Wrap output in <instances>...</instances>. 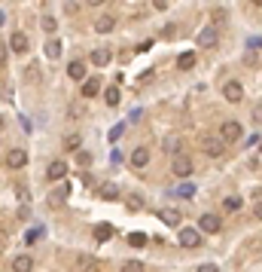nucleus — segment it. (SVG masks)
<instances>
[{"mask_svg":"<svg viewBox=\"0 0 262 272\" xmlns=\"http://www.w3.org/2000/svg\"><path fill=\"white\" fill-rule=\"evenodd\" d=\"M171 171H174L177 178H189L195 168H192V159H189L186 153H177V156L171 159Z\"/></svg>","mask_w":262,"mask_h":272,"instance_id":"1","label":"nucleus"},{"mask_svg":"<svg viewBox=\"0 0 262 272\" xmlns=\"http://www.w3.org/2000/svg\"><path fill=\"white\" fill-rule=\"evenodd\" d=\"M217 43H220V31H217V24H208V28H201V31H198V46L214 49Z\"/></svg>","mask_w":262,"mask_h":272,"instance_id":"2","label":"nucleus"},{"mask_svg":"<svg viewBox=\"0 0 262 272\" xmlns=\"http://www.w3.org/2000/svg\"><path fill=\"white\" fill-rule=\"evenodd\" d=\"M220 138H223V144H232V141H241V126H238L235 119H226V122L220 126Z\"/></svg>","mask_w":262,"mask_h":272,"instance_id":"3","label":"nucleus"},{"mask_svg":"<svg viewBox=\"0 0 262 272\" xmlns=\"http://www.w3.org/2000/svg\"><path fill=\"white\" fill-rule=\"evenodd\" d=\"M220 230H223V220H220L217 214H201V217H198V233H211V236H214V233H220Z\"/></svg>","mask_w":262,"mask_h":272,"instance_id":"4","label":"nucleus"},{"mask_svg":"<svg viewBox=\"0 0 262 272\" xmlns=\"http://www.w3.org/2000/svg\"><path fill=\"white\" fill-rule=\"evenodd\" d=\"M201 150H205L208 156H214V159H217V156H223V153H226V144H223V138L217 135V138H205V141H201Z\"/></svg>","mask_w":262,"mask_h":272,"instance_id":"5","label":"nucleus"},{"mask_svg":"<svg viewBox=\"0 0 262 272\" xmlns=\"http://www.w3.org/2000/svg\"><path fill=\"white\" fill-rule=\"evenodd\" d=\"M223 95H226V101H232V104H238V101L244 98V86H241L238 80H229V83L223 86Z\"/></svg>","mask_w":262,"mask_h":272,"instance_id":"6","label":"nucleus"},{"mask_svg":"<svg viewBox=\"0 0 262 272\" xmlns=\"http://www.w3.org/2000/svg\"><path fill=\"white\" fill-rule=\"evenodd\" d=\"M180 245L183 248H198L201 245V233L198 230H189V227H180Z\"/></svg>","mask_w":262,"mask_h":272,"instance_id":"7","label":"nucleus"},{"mask_svg":"<svg viewBox=\"0 0 262 272\" xmlns=\"http://www.w3.org/2000/svg\"><path fill=\"white\" fill-rule=\"evenodd\" d=\"M27 46H31V40H27V34H21V31H15V34L9 37V49H12V52H18V55H21V52H27Z\"/></svg>","mask_w":262,"mask_h":272,"instance_id":"8","label":"nucleus"},{"mask_svg":"<svg viewBox=\"0 0 262 272\" xmlns=\"http://www.w3.org/2000/svg\"><path fill=\"white\" fill-rule=\"evenodd\" d=\"M24 162H27V153H24V150L15 147V150L6 153V165H9V168H24Z\"/></svg>","mask_w":262,"mask_h":272,"instance_id":"9","label":"nucleus"},{"mask_svg":"<svg viewBox=\"0 0 262 272\" xmlns=\"http://www.w3.org/2000/svg\"><path fill=\"white\" fill-rule=\"evenodd\" d=\"M98 92H101V80H98V77L82 80V98H95Z\"/></svg>","mask_w":262,"mask_h":272,"instance_id":"10","label":"nucleus"},{"mask_svg":"<svg viewBox=\"0 0 262 272\" xmlns=\"http://www.w3.org/2000/svg\"><path fill=\"white\" fill-rule=\"evenodd\" d=\"M46 175H49V181H61V178L67 175V165H64L61 159H55V162H49V168H46Z\"/></svg>","mask_w":262,"mask_h":272,"instance_id":"11","label":"nucleus"},{"mask_svg":"<svg viewBox=\"0 0 262 272\" xmlns=\"http://www.w3.org/2000/svg\"><path fill=\"white\" fill-rule=\"evenodd\" d=\"M110 61H113L110 49H95V52H92V64H95V67H107Z\"/></svg>","mask_w":262,"mask_h":272,"instance_id":"12","label":"nucleus"},{"mask_svg":"<svg viewBox=\"0 0 262 272\" xmlns=\"http://www.w3.org/2000/svg\"><path fill=\"white\" fill-rule=\"evenodd\" d=\"M147 162H150V150H147V147L131 150V165H134V168H143Z\"/></svg>","mask_w":262,"mask_h":272,"instance_id":"13","label":"nucleus"},{"mask_svg":"<svg viewBox=\"0 0 262 272\" xmlns=\"http://www.w3.org/2000/svg\"><path fill=\"white\" fill-rule=\"evenodd\" d=\"M159 217H162L168 227H177V230H180V220H183V217H180V211H174V208H162V211H159Z\"/></svg>","mask_w":262,"mask_h":272,"instance_id":"14","label":"nucleus"},{"mask_svg":"<svg viewBox=\"0 0 262 272\" xmlns=\"http://www.w3.org/2000/svg\"><path fill=\"white\" fill-rule=\"evenodd\" d=\"M12 272H34V260H31L27 254H18V257L12 260Z\"/></svg>","mask_w":262,"mask_h":272,"instance_id":"15","label":"nucleus"},{"mask_svg":"<svg viewBox=\"0 0 262 272\" xmlns=\"http://www.w3.org/2000/svg\"><path fill=\"white\" fill-rule=\"evenodd\" d=\"M113 239V227L110 224H98L95 227V242H110Z\"/></svg>","mask_w":262,"mask_h":272,"instance_id":"16","label":"nucleus"},{"mask_svg":"<svg viewBox=\"0 0 262 272\" xmlns=\"http://www.w3.org/2000/svg\"><path fill=\"white\" fill-rule=\"evenodd\" d=\"M113 24H116L113 15H101V18L95 21V31H98V34H107V31H113Z\"/></svg>","mask_w":262,"mask_h":272,"instance_id":"17","label":"nucleus"},{"mask_svg":"<svg viewBox=\"0 0 262 272\" xmlns=\"http://www.w3.org/2000/svg\"><path fill=\"white\" fill-rule=\"evenodd\" d=\"M67 73H70V80H82V77H85V64L76 58V61H70V64H67Z\"/></svg>","mask_w":262,"mask_h":272,"instance_id":"18","label":"nucleus"},{"mask_svg":"<svg viewBox=\"0 0 262 272\" xmlns=\"http://www.w3.org/2000/svg\"><path fill=\"white\" fill-rule=\"evenodd\" d=\"M177 67H180V70H189V67H195V52H183V55L177 58Z\"/></svg>","mask_w":262,"mask_h":272,"instance_id":"19","label":"nucleus"},{"mask_svg":"<svg viewBox=\"0 0 262 272\" xmlns=\"http://www.w3.org/2000/svg\"><path fill=\"white\" fill-rule=\"evenodd\" d=\"M98 196H101V199H107V202H113V199H119V190H116L113 184H104V187L98 190Z\"/></svg>","mask_w":262,"mask_h":272,"instance_id":"20","label":"nucleus"},{"mask_svg":"<svg viewBox=\"0 0 262 272\" xmlns=\"http://www.w3.org/2000/svg\"><path fill=\"white\" fill-rule=\"evenodd\" d=\"M79 144H82L79 135H67L64 138V150H70V153H79Z\"/></svg>","mask_w":262,"mask_h":272,"instance_id":"21","label":"nucleus"},{"mask_svg":"<svg viewBox=\"0 0 262 272\" xmlns=\"http://www.w3.org/2000/svg\"><path fill=\"white\" fill-rule=\"evenodd\" d=\"M46 55H49V58H58V55H61V40H49V43H46Z\"/></svg>","mask_w":262,"mask_h":272,"instance_id":"22","label":"nucleus"},{"mask_svg":"<svg viewBox=\"0 0 262 272\" xmlns=\"http://www.w3.org/2000/svg\"><path fill=\"white\" fill-rule=\"evenodd\" d=\"M128 245L131 248H143L147 245V236L143 233H128Z\"/></svg>","mask_w":262,"mask_h":272,"instance_id":"23","label":"nucleus"},{"mask_svg":"<svg viewBox=\"0 0 262 272\" xmlns=\"http://www.w3.org/2000/svg\"><path fill=\"white\" fill-rule=\"evenodd\" d=\"M40 24H43V31H49V34H52V31L58 28V18H55V15H43V18H40Z\"/></svg>","mask_w":262,"mask_h":272,"instance_id":"24","label":"nucleus"},{"mask_svg":"<svg viewBox=\"0 0 262 272\" xmlns=\"http://www.w3.org/2000/svg\"><path fill=\"white\" fill-rule=\"evenodd\" d=\"M223 205H226V211H238V208H241V199H238V196H226Z\"/></svg>","mask_w":262,"mask_h":272,"instance_id":"25","label":"nucleus"},{"mask_svg":"<svg viewBox=\"0 0 262 272\" xmlns=\"http://www.w3.org/2000/svg\"><path fill=\"white\" fill-rule=\"evenodd\" d=\"M104 98H107V104H110V107H116V104H119V89H116V86H113V89H107V95H104Z\"/></svg>","mask_w":262,"mask_h":272,"instance_id":"26","label":"nucleus"},{"mask_svg":"<svg viewBox=\"0 0 262 272\" xmlns=\"http://www.w3.org/2000/svg\"><path fill=\"white\" fill-rule=\"evenodd\" d=\"M119 272H143V263H140V260H128Z\"/></svg>","mask_w":262,"mask_h":272,"instance_id":"27","label":"nucleus"},{"mask_svg":"<svg viewBox=\"0 0 262 272\" xmlns=\"http://www.w3.org/2000/svg\"><path fill=\"white\" fill-rule=\"evenodd\" d=\"M67 193H70L67 187H58V193H55V196H52L49 202H52V205H58V202H64V199H67Z\"/></svg>","mask_w":262,"mask_h":272,"instance_id":"28","label":"nucleus"},{"mask_svg":"<svg viewBox=\"0 0 262 272\" xmlns=\"http://www.w3.org/2000/svg\"><path fill=\"white\" fill-rule=\"evenodd\" d=\"M40 236H43V230H40V227H34V230H27V236H24V242H27V245H34V242H37Z\"/></svg>","mask_w":262,"mask_h":272,"instance_id":"29","label":"nucleus"},{"mask_svg":"<svg viewBox=\"0 0 262 272\" xmlns=\"http://www.w3.org/2000/svg\"><path fill=\"white\" fill-rule=\"evenodd\" d=\"M122 132H125V126L119 122V126H113V132H110V144H116L119 138H122Z\"/></svg>","mask_w":262,"mask_h":272,"instance_id":"30","label":"nucleus"},{"mask_svg":"<svg viewBox=\"0 0 262 272\" xmlns=\"http://www.w3.org/2000/svg\"><path fill=\"white\" fill-rule=\"evenodd\" d=\"M177 193H180L183 199H192V196H195V187H192V184H183V187H180Z\"/></svg>","mask_w":262,"mask_h":272,"instance_id":"31","label":"nucleus"},{"mask_svg":"<svg viewBox=\"0 0 262 272\" xmlns=\"http://www.w3.org/2000/svg\"><path fill=\"white\" fill-rule=\"evenodd\" d=\"M76 162H79V165H92V156H89V153H82V150H79V153H76Z\"/></svg>","mask_w":262,"mask_h":272,"instance_id":"32","label":"nucleus"},{"mask_svg":"<svg viewBox=\"0 0 262 272\" xmlns=\"http://www.w3.org/2000/svg\"><path fill=\"white\" fill-rule=\"evenodd\" d=\"M223 18H226V9H220V6H217V9H214V21H217V24H223Z\"/></svg>","mask_w":262,"mask_h":272,"instance_id":"33","label":"nucleus"},{"mask_svg":"<svg viewBox=\"0 0 262 272\" xmlns=\"http://www.w3.org/2000/svg\"><path fill=\"white\" fill-rule=\"evenodd\" d=\"M198 272H220V266H217V263H201Z\"/></svg>","mask_w":262,"mask_h":272,"instance_id":"34","label":"nucleus"},{"mask_svg":"<svg viewBox=\"0 0 262 272\" xmlns=\"http://www.w3.org/2000/svg\"><path fill=\"white\" fill-rule=\"evenodd\" d=\"M140 205H143V202H140V199H137V196H131V199H128V208H134V211H137V208H140Z\"/></svg>","mask_w":262,"mask_h":272,"instance_id":"35","label":"nucleus"},{"mask_svg":"<svg viewBox=\"0 0 262 272\" xmlns=\"http://www.w3.org/2000/svg\"><path fill=\"white\" fill-rule=\"evenodd\" d=\"M6 49H9V43H0V64H6Z\"/></svg>","mask_w":262,"mask_h":272,"instance_id":"36","label":"nucleus"},{"mask_svg":"<svg viewBox=\"0 0 262 272\" xmlns=\"http://www.w3.org/2000/svg\"><path fill=\"white\" fill-rule=\"evenodd\" d=\"M253 116H256V122H262V104H256V107H253Z\"/></svg>","mask_w":262,"mask_h":272,"instance_id":"37","label":"nucleus"},{"mask_svg":"<svg viewBox=\"0 0 262 272\" xmlns=\"http://www.w3.org/2000/svg\"><path fill=\"white\" fill-rule=\"evenodd\" d=\"M253 211H256V217H259V220H262V202H259V205H256V208H253Z\"/></svg>","mask_w":262,"mask_h":272,"instance_id":"38","label":"nucleus"},{"mask_svg":"<svg viewBox=\"0 0 262 272\" xmlns=\"http://www.w3.org/2000/svg\"><path fill=\"white\" fill-rule=\"evenodd\" d=\"M0 132H3V116H0Z\"/></svg>","mask_w":262,"mask_h":272,"instance_id":"39","label":"nucleus"}]
</instances>
